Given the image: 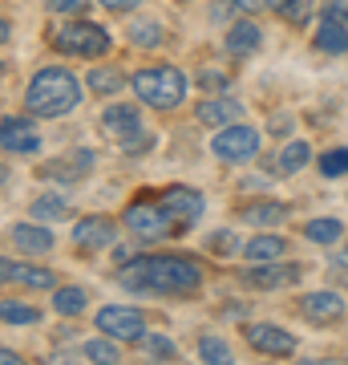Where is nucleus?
Wrapping results in <instances>:
<instances>
[{"label": "nucleus", "instance_id": "obj_1", "mask_svg": "<svg viewBox=\"0 0 348 365\" xmlns=\"http://www.w3.org/2000/svg\"><path fill=\"white\" fill-rule=\"evenodd\" d=\"M117 280L130 292H170V297H182V292H199L203 288V268L191 256H138V260L122 264Z\"/></svg>", "mask_w": 348, "mask_h": 365}, {"label": "nucleus", "instance_id": "obj_2", "mask_svg": "<svg viewBox=\"0 0 348 365\" xmlns=\"http://www.w3.org/2000/svg\"><path fill=\"white\" fill-rule=\"evenodd\" d=\"M81 106V81L65 66H41L25 90V110L33 118H65Z\"/></svg>", "mask_w": 348, "mask_h": 365}, {"label": "nucleus", "instance_id": "obj_3", "mask_svg": "<svg viewBox=\"0 0 348 365\" xmlns=\"http://www.w3.org/2000/svg\"><path fill=\"white\" fill-rule=\"evenodd\" d=\"M130 86L138 93V102L154 106V110H174V106H182L186 102V90H191V81H186V73L179 66H146L130 78Z\"/></svg>", "mask_w": 348, "mask_h": 365}, {"label": "nucleus", "instance_id": "obj_4", "mask_svg": "<svg viewBox=\"0 0 348 365\" xmlns=\"http://www.w3.org/2000/svg\"><path fill=\"white\" fill-rule=\"evenodd\" d=\"M122 223L138 240H170V235H179V223H174L170 207L162 203V191H142L138 199H130L126 211H122Z\"/></svg>", "mask_w": 348, "mask_h": 365}, {"label": "nucleus", "instance_id": "obj_5", "mask_svg": "<svg viewBox=\"0 0 348 365\" xmlns=\"http://www.w3.org/2000/svg\"><path fill=\"white\" fill-rule=\"evenodd\" d=\"M53 45L61 53H69V57L93 61V57H105V53H110L114 37H110V29L93 25V21H73V25H65V29L53 33Z\"/></svg>", "mask_w": 348, "mask_h": 365}, {"label": "nucleus", "instance_id": "obj_6", "mask_svg": "<svg viewBox=\"0 0 348 365\" xmlns=\"http://www.w3.org/2000/svg\"><path fill=\"white\" fill-rule=\"evenodd\" d=\"M259 146H263V134L247 122H231V126H219V134L211 138V155L219 163H251L259 158Z\"/></svg>", "mask_w": 348, "mask_h": 365}, {"label": "nucleus", "instance_id": "obj_7", "mask_svg": "<svg viewBox=\"0 0 348 365\" xmlns=\"http://www.w3.org/2000/svg\"><path fill=\"white\" fill-rule=\"evenodd\" d=\"M93 325L114 341H142L146 337V317L138 309H130V304H105V309H97Z\"/></svg>", "mask_w": 348, "mask_h": 365}, {"label": "nucleus", "instance_id": "obj_8", "mask_svg": "<svg viewBox=\"0 0 348 365\" xmlns=\"http://www.w3.org/2000/svg\"><path fill=\"white\" fill-rule=\"evenodd\" d=\"M296 309H300V317H304V321H312V325L328 329V325H340V321H344L348 300L340 297V292H332V288H320V292H308V297H300Z\"/></svg>", "mask_w": 348, "mask_h": 365}, {"label": "nucleus", "instance_id": "obj_9", "mask_svg": "<svg viewBox=\"0 0 348 365\" xmlns=\"http://www.w3.org/2000/svg\"><path fill=\"white\" fill-rule=\"evenodd\" d=\"M117 223L110 220V215H81L78 223H73V244H78L81 252H102V248H114L117 244Z\"/></svg>", "mask_w": 348, "mask_h": 365}, {"label": "nucleus", "instance_id": "obj_10", "mask_svg": "<svg viewBox=\"0 0 348 365\" xmlns=\"http://www.w3.org/2000/svg\"><path fill=\"white\" fill-rule=\"evenodd\" d=\"M300 276H304V268H300V264L259 260V264H251V268H243V272H239V280H243L247 288H292Z\"/></svg>", "mask_w": 348, "mask_h": 365}, {"label": "nucleus", "instance_id": "obj_11", "mask_svg": "<svg viewBox=\"0 0 348 365\" xmlns=\"http://www.w3.org/2000/svg\"><path fill=\"white\" fill-rule=\"evenodd\" d=\"M247 345L263 357H292L300 349V341L280 325H247Z\"/></svg>", "mask_w": 348, "mask_h": 365}, {"label": "nucleus", "instance_id": "obj_12", "mask_svg": "<svg viewBox=\"0 0 348 365\" xmlns=\"http://www.w3.org/2000/svg\"><path fill=\"white\" fill-rule=\"evenodd\" d=\"M162 203L170 207V215L179 223V235H186L194 223L203 220V195L191 191V187H167V191H162Z\"/></svg>", "mask_w": 348, "mask_h": 365}, {"label": "nucleus", "instance_id": "obj_13", "mask_svg": "<svg viewBox=\"0 0 348 365\" xmlns=\"http://www.w3.org/2000/svg\"><path fill=\"white\" fill-rule=\"evenodd\" d=\"M0 143H4L9 155H37L41 134L33 126V118H4L0 122Z\"/></svg>", "mask_w": 348, "mask_h": 365}, {"label": "nucleus", "instance_id": "obj_14", "mask_svg": "<svg viewBox=\"0 0 348 365\" xmlns=\"http://www.w3.org/2000/svg\"><path fill=\"white\" fill-rule=\"evenodd\" d=\"M0 276H4V284L41 288V292L57 288V272H53V268H45V264H16V260H0Z\"/></svg>", "mask_w": 348, "mask_h": 365}, {"label": "nucleus", "instance_id": "obj_15", "mask_svg": "<svg viewBox=\"0 0 348 365\" xmlns=\"http://www.w3.org/2000/svg\"><path fill=\"white\" fill-rule=\"evenodd\" d=\"M102 130L114 138V143H122V138H130V134L142 130V110L134 102H114L102 110Z\"/></svg>", "mask_w": 348, "mask_h": 365}, {"label": "nucleus", "instance_id": "obj_16", "mask_svg": "<svg viewBox=\"0 0 348 365\" xmlns=\"http://www.w3.org/2000/svg\"><path fill=\"white\" fill-rule=\"evenodd\" d=\"M194 118L203 122V126H231L243 118V102L231 98V93H206V102H199Z\"/></svg>", "mask_w": 348, "mask_h": 365}, {"label": "nucleus", "instance_id": "obj_17", "mask_svg": "<svg viewBox=\"0 0 348 365\" xmlns=\"http://www.w3.org/2000/svg\"><path fill=\"white\" fill-rule=\"evenodd\" d=\"M9 240L16 244V252H25V256H49L53 244H57V235L45 227V223H13L9 227Z\"/></svg>", "mask_w": 348, "mask_h": 365}, {"label": "nucleus", "instance_id": "obj_18", "mask_svg": "<svg viewBox=\"0 0 348 365\" xmlns=\"http://www.w3.org/2000/svg\"><path fill=\"white\" fill-rule=\"evenodd\" d=\"M93 163H97L93 150H69V155H61V158H49L45 175H49V179H61V182H78L93 170Z\"/></svg>", "mask_w": 348, "mask_h": 365}, {"label": "nucleus", "instance_id": "obj_19", "mask_svg": "<svg viewBox=\"0 0 348 365\" xmlns=\"http://www.w3.org/2000/svg\"><path fill=\"white\" fill-rule=\"evenodd\" d=\"M239 220L251 223V227H280L288 220V203L280 199H259V203H239Z\"/></svg>", "mask_w": 348, "mask_h": 365}, {"label": "nucleus", "instance_id": "obj_20", "mask_svg": "<svg viewBox=\"0 0 348 365\" xmlns=\"http://www.w3.org/2000/svg\"><path fill=\"white\" fill-rule=\"evenodd\" d=\"M259 45H263V29H259L255 21L239 16V21L227 29V53H231V57H251Z\"/></svg>", "mask_w": 348, "mask_h": 365}, {"label": "nucleus", "instance_id": "obj_21", "mask_svg": "<svg viewBox=\"0 0 348 365\" xmlns=\"http://www.w3.org/2000/svg\"><path fill=\"white\" fill-rule=\"evenodd\" d=\"M284 252H288V240H284V235H275V232H268V235H255V240H247V244H243V260H247V264L280 260Z\"/></svg>", "mask_w": 348, "mask_h": 365}, {"label": "nucleus", "instance_id": "obj_22", "mask_svg": "<svg viewBox=\"0 0 348 365\" xmlns=\"http://www.w3.org/2000/svg\"><path fill=\"white\" fill-rule=\"evenodd\" d=\"M90 309V292L81 284H65V288H53V313L57 317H81Z\"/></svg>", "mask_w": 348, "mask_h": 365}, {"label": "nucleus", "instance_id": "obj_23", "mask_svg": "<svg viewBox=\"0 0 348 365\" xmlns=\"http://www.w3.org/2000/svg\"><path fill=\"white\" fill-rule=\"evenodd\" d=\"M312 45L320 53H348V21H320Z\"/></svg>", "mask_w": 348, "mask_h": 365}, {"label": "nucleus", "instance_id": "obj_24", "mask_svg": "<svg viewBox=\"0 0 348 365\" xmlns=\"http://www.w3.org/2000/svg\"><path fill=\"white\" fill-rule=\"evenodd\" d=\"M85 86H90L93 93H102V98H114V93L126 86V73H122V69H114V66H97V69H90V73H85Z\"/></svg>", "mask_w": 348, "mask_h": 365}, {"label": "nucleus", "instance_id": "obj_25", "mask_svg": "<svg viewBox=\"0 0 348 365\" xmlns=\"http://www.w3.org/2000/svg\"><path fill=\"white\" fill-rule=\"evenodd\" d=\"M340 235H344V223L332 220V215H320V220L304 223V240L308 244H340Z\"/></svg>", "mask_w": 348, "mask_h": 365}, {"label": "nucleus", "instance_id": "obj_26", "mask_svg": "<svg viewBox=\"0 0 348 365\" xmlns=\"http://www.w3.org/2000/svg\"><path fill=\"white\" fill-rule=\"evenodd\" d=\"M126 37H130V45H138V49H158V45L167 41V29L158 25V21H130Z\"/></svg>", "mask_w": 348, "mask_h": 365}, {"label": "nucleus", "instance_id": "obj_27", "mask_svg": "<svg viewBox=\"0 0 348 365\" xmlns=\"http://www.w3.org/2000/svg\"><path fill=\"white\" fill-rule=\"evenodd\" d=\"M73 215V207L65 203L61 195H37L33 199V220H41V223H61V220H69Z\"/></svg>", "mask_w": 348, "mask_h": 365}, {"label": "nucleus", "instance_id": "obj_28", "mask_svg": "<svg viewBox=\"0 0 348 365\" xmlns=\"http://www.w3.org/2000/svg\"><path fill=\"white\" fill-rule=\"evenodd\" d=\"M81 357L85 361H102V365H114V361H122V349H117V341L114 337H93V341H85L81 345Z\"/></svg>", "mask_w": 348, "mask_h": 365}, {"label": "nucleus", "instance_id": "obj_29", "mask_svg": "<svg viewBox=\"0 0 348 365\" xmlns=\"http://www.w3.org/2000/svg\"><path fill=\"white\" fill-rule=\"evenodd\" d=\"M308 163H312V146L308 143H288L284 150H280V158H275L280 175H296V170H304Z\"/></svg>", "mask_w": 348, "mask_h": 365}, {"label": "nucleus", "instance_id": "obj_30", "mask_svg": "<svg viewBox=\"0 0 348 365\" xmlns=\"http://www.w3.org/2000/svg\"><path fill=\"white\" fill-rule=\"evenodd\" d=\"M0 317H4V325H37L41 309L21 304V300H13V297H4V300H0Z\"/></svg>", "mask_w": 348, "mask_h": 365}, {"label": "nucleus", "instance_id": "obj_31", "mask_svg": "<svg viewBox=\"0 0 348 365\" xmlns=\"http://www.w3.org/2000/svg\"><path fill=\"white\" fill-rule=\"evenodd\" d=\"M199 357H203V361H219V365L235 361L231 345H227L223 337H215V333H203V337H199Z\"/></svg>", "mask_w": 348, "mask_h": 365}, {"label": "nucleus", "instance_id": "obj_32", "mask_svg": "<svg viewBox=\"0 0 348 365\" xmlns=\"http://www.w3.org/2000/svg\"><path fill=\"white\" fill-rule=\"evenodd\" d=\"M316 9H320V4H316V0H284V4H280V9H275V16H280V21H288V25H308V16L316 13Z\"/></svg>", "mask_w": 348, "mask_h": 365}, {"label": "nucleus", "instance_id": "obj_33", "mask_svg": "<svg viewBox=\"0 0 348 365\" xmlns=\"http://www.w3.org/2000/svg\"><path fill=\"white\" fill-rule=\"evenodd\" d=\"M142 353L150 357V361H174V357H179V345H174L170 337H162V333H146Z\"/></svg>", "mask_w": 348, "mask_h": 365}, {"label": "nucleus", "instance_id": "obj_34", "mask_svg": "<svg viewBox=\"0 0 348 365\" xmlns=\"http://www.w3.org/2000/svg\"><path fill=\"white\" fill-rule=\"evenodd\" d=\"M316 167H320L324 179H340V175H348V146H332V150H324V155L316 158Z\"/></svg>", "mask_w": 348, "mask_h": 365}, {"label": "nucleus", "instance_id": "obj_35", "mask_svg": "<svg viewBox=\"0 0 348 365\" xmlns=\"http://www.w3.org/2000/svg\"><path fill=\"white\" fill-rule=\"evenodd\" d=\"M206 252H215V256H231V252H243V244H239V235L235 232L219 227V232L206 235Z\"/></svg>", "mask_w": 348, "mask_h": 365}, {"label": "nucleus", "instance_id": "obj_36", "mask_svg": "<svg viewBox=\"0 0 348 365\" xmlns=\"http://www.w3.org/2000/svg\"><path fill=\"white\" fill-rule=\"evenodd\" d=\"M154 134L150 130H138V134H130V138H122V143H117V150H122V155H146V150H154Z\"/></svg>", "mask_w": 348, "mask_h": 365}, {"label": "nucleus", "instance_id": "obj_37", "mask_svg": "<svg viewBox=\"0 0 348 365\" xmlns=\"http://www.w3.org/2000/svg\"><path fill=\"white\" fill-rule=\"evenodd\" d=\"M251 9H259V0H215V9H211V16L215 21H223V16H231V13H251Z\"/></svg>", "mask_w": 348, "mask_h": 365}, {"label": "nucleus", "instance_id": "obj_38", "mask_svg": "<svg viewBox=\"0 0 348 365\" xmlns=\"http://www.w3.org/2000/svg\"><path fill=\"white\" fill-rule=\"evenodd\" d=\"M227 86H231V78L219 73V69H203V73H199V90H206V93H223Z\"/></svg>", "mask_w": 348, "mask_h": 365}, {"label": "nucleus", "instance_id": "obj_39", "mask_svg": "<svg viewBox=\"0 0 348 365\" xmlns=\"http://www.w3.org/2000/svg\"><path fill=\"white\" fill-rule=\"evenodd\" d=\"M324 21H348V0H320Z\"/></svg>", "mask_w": 348, "mask_h": 365}, {"label": "nucleus", "instance_id": "obj_40", "mask_svg": "<svg viewBox=\"0 0 348 365\" xmlns=\"http://www.w3.org/2000/svg\"><path fill=\"white\" fill-rule=\"evenodd\" d=\"M49 4V13H61V16H78L85 9V0H45Z\"/></svg>", "mask_w": 348, "mask_h": 365}, {"label": "nucleus", "instance_id": "obj_41", "mask_svg": "<svg viewBox=\"0 0 348 365\" xmlns=\"http://www.w3.org/2000/svg\"><path fill=\"white\" fill-rule=\"evenodd\" d=\"M102 9H110V13H130V9H138L142 0H97Z\"/></svg>", "mask_w": 348, "mask_h": 365}, {"label": "nucleus", "instance_id": "obj_42", "mask_svg": "<svg viewBox=\"0 0 348 365\" xmlns=\"http://www.w3.org/2000/svg\"><path fill=\"white\" fill-rule=\"evenodd\" d=\"M271 130L288 134V130H292V114H271Z\"/></svg>", "mask_w": 348, "mask_h": 365}, {"label": "nucleus", "instance_id": "obj_43", "mask_svg": "<svg viewBox=\"0 0 348 365\" xmlns=\"http://www.w3.org/2000/svg\"><path fill=\"white\" fill-rule=\"evenodd\" d=\"M0 361H4V365H16V361H21V353H13V349H0Z\"/></svg>", "mask_w": 348, "mask_h": 365}, {"label": "nucleus", "instance_id": "obj_44", "mask_svg": "<svg viewBox=\"0 0 348 365\" xmlns=\"http://www.w3.org/2000/svg\"><path fill=\"white\" fill-rule=\"evenodd\" d=\"M332 276H336V280H340V284L348 288V268H340V264H332Z\"/></svg>", "mask_w": 348, "mask_h": 365}, {"label": "nucleus", "instance_id": "obj_45", "mask_svg": "<svg viewBox=\"0 0 348 365\" xmlns=\"http://www.w3.org/2000/svg\"><path fill=\"white\" fill-rule=\"evenodd\" d=\"M332 264H340V268H348V248H340V252H336V256H332Z\"/></svg>", "mask_w": 348, "mask_h": 365}, {"label": "nucleus", "instance_id": "obj_46", "mask_svg": "<svg viewBox=\"0 0 348 365\" xmlns=\"http://www.w3.org/2000/svg\"><path fill=\"white\" fill-rule=\"evenodd\" d=\"M263 4H268L271 13H275V9H280V4H284V0H263Z\"/></svg>", "mask_w": 348, "mask_h": 365}, {"label": "nucleus", "instance_id": "obj_47", "mask_svg": "<svg viewBox=\"0 0 348 365\" xmlns=\"http://www.w3.org/2000/svg\"><path fill=\"white\" fill-rule=\"evenodd\" d=\"M179 4H191V0H179Z\"/></svg>", "mask_w": 348, "mask_h": 365}]
</instances>
